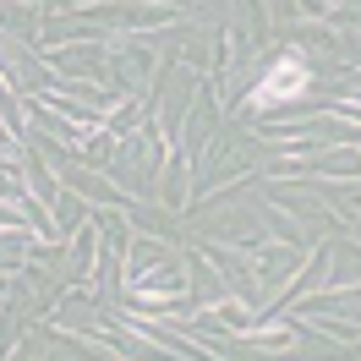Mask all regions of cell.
Masks as SVG:
<instances>
[{"label":"cell","instance_id":"cell-1","mask_svg":"<svg viewBox=\"0 0 361 361\" xmlns=\"http://www.w3.org/2000/svg\"><path fill=\"white\" fill-rule=\"evenodd\" d=\"M301 88H307V61H301V55H285V61H274L269 77L257 82L252 104H285V99H295Z\"/></svg>","mask_w":361,"mask_h":361}]
</instances>
